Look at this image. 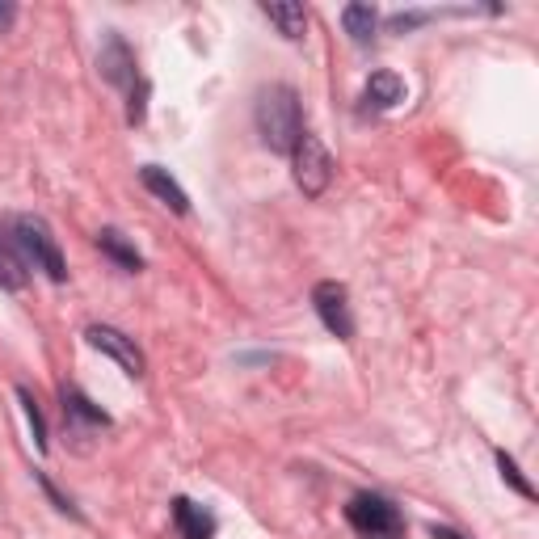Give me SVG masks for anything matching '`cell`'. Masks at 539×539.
Masks as SVG:
<instances>
[{
    "mask_svg": "<svg viewBox=\"0 0 539 539\" xmlns=\"http://www.w3.org/2000/svg\"><path fill=\"white\" fill-rule=\"evenodd\" d=\"M17 396H22V405H26L30 430H34V447H38V451H47V422H43V409H38V401H34L26 388H17Z\"/></svg>",
    "mask_w": 539,
    "mask_h": 539,
    "instance_id": "obj_16",
    "label": "cell"
},
{
    "mask_svg": "<svg viewBox=\"0 0 539 539\" xmlns=\"http://www.w3.org/2000/svg\"><path fill=\"white\" fill-rule=\"evenodd\" d=\"M144 110H148V81H139L135 89H131V106H127V123L135 127V123H144Z\"/></svg>",
    "mask_w": 539,
    "mask_h": 539,
    "instance_id": "obj_18",
    "label": "cell"
},
{
    "mask_svg": "<svg viewBox=\"0 0 539 539\" xmlns=\"http://www.w3.org/2000/svg\"><path fill=\"white\" fill-rule=\"evenodd\" d=\"M497 468H502V476H506V481H510L518 493H523V497H535L531 481H523V472H518V464H514V459H510L506 451H497Z\"/></svg>",
    "mask_w": 539,
    "mask_h": 539,
    "instance_id": "obj_17",
    "label": "cell"
},
{
    "mask_svg": "<svg viewBox=\"0 0 539 539\" xmlns=\"http://www.w3.org/2000/svg\"><path fill=\"white\" fill-rule=\"evenodd\" d=\"M367 102L375 110H392V106H401L405 102V81L396 72H375L371 81H367Z\"/></svg>",
    "mask_w": 539,
    "mask_h": 539,
    "instance_id": "obj_12",
    "label": "cell"
},
{
    "mask_svg": "<svg viewBox=\"0 0 539 539\" xmlns=\"http://www.w3.org/2000/svg\"><path fill=\"white\" fill-rule=\"evenodd\" d=\"M173 523L182 531V539H211L215 535V514L203 510L198 502H190V497H177L173 502Z\"/></svg>",
    "mask_w": 539,
    "mask_h": 539,
    "instance_id": "obj_9",
    "label": "cell"
},
{
    "mask_svg": "<svg viewBox=\"0 0 539 539\" xmlns=\"http://www.w3.org/2000/svg\"><path fill=\"white\" fill-rule=\"evenodd\" d=\"M38 485L47 489V497H51V502H55V510H64V514H72V518H81V514H76V506H72L68 497H64V493H59V489H55V485L47 481V476H38Z\"/></svg>",
    "mask_w": 539,
    "mask_h": 539,
    "instance_id": "obj_19",
    "label": "cell"
},
{
    "mask_svg": "<svg viewBox=\"0 0 539 539\" xmlns=\"http://www.w3.org/2000/svg\"><path fill=\"white\" fill-rule=\"evenodd\" d=\"M9 245L17 249V257H22L26 266L47 270L51 283H64V278H68L64 253H59L51 228H47L38 215H13V219H9Z\"/></svg>",
    "mask_w": 539,
    "mask_h": 539,
    "instance_id": "obj_2",
    "label": "cell"
},
{
    "mask_svg": "<svg viewBox=\"0 0 539 539\" xmlns=\"http://www.w3.org/2000/svg\"><path fill=\"white\" fill-rule=\"evenodd\" d=\"M97 72H102V81L118 85V89H135L139 85V64H135V51L123 43L118 34H110L102 51H97Z\"/></svg>",
    "mask_w": 539,
    "mask_h": 539,
    "instance_id": "obj_5",
    "label": "cell"
},
{
    "mask_svg": "<svg viewBox=\"0 0 539 539\" xmlns=\"http://www.w3.org/2000/svg\"><path fill=\"white\" fill-rule=\"evenodd\" d=\"M139 182H144L156 198H161V203L173 211V215H186L190 211V198H186V190L182 186H177L173 182V177L161 169V165H144V169H139Z\"/></svg>",
    "mask_w": 539,
    "mask_h": 539,
    "instance_id": "obj_8",
    "label": "cell"
},
{
    "mask_svg": "<svg viewBox=\"0 0 539 539\" xmlns=\"http://www.w3.org/2000/svg\"><path fill=\"white\" fill-rule=\"evenodd\" d=\"M262 13L270 17V22L278 26V34L291 38V43H299L308 30V9L295 5V0H278V5H262Z\"/></svg>",
    "mask_w": 539,
    "mask_h": 539,
    "instance_id": "obj_10",
    "label": "cell"
},
{
    "mask_svg": "<svg viewBox=\"0 0 539 539\" xmlns=\"http://www.w3.org/2000/svg\"><path fill=\"white\" fill-rule=\"evenodd\" d=\"M97 249H102L106 257H110V262H118V266H123V270H139V266H144V257H139L131 245H127V236L123 232H114V228H106V232H97Z\"/></svg>",
    "mask_w": 539,
    "mask_h": 539,
    "instance_id": "obj_13",
    "label": "cell"
},
{
    "mask_svg": "<svg viewBox=\"0 0 539 539\" xmlns=\"http://www.w3.org/2000/svg\"><path fill=\"white\" fill-rule=\"evenodd\" d=\"M312 308H316V316L325 321V329L333 333V337H346L354 333V321H350V295H346V287L342 283H316V291H312Z\"/></svg>",
    "mask_w": 539,
    "mask_h": 539,
    "instance_id": "obj_6",
    "label": "cell"
},
{
    "mask_svg": "<svg viewBox=\"0 0 539 539\" xmlns=\"http://www.w3.org/2000/svg\"><path fill=\"white\" fill-rule=\"evenodd\" d=\"M346 518H350V527L363 535V539H405V518H401V510H396L388 497H379V493H358V497H350Z\"/></svg>",
    "mask_w": 539,
    "mask_h": 539,
    "instance_id": "obj_3",
    "label": "cell"
},
{
    "mask_svg": "<svg viewBox=\"0 0 539 539\" xmlns=\"http://www.w3.org/2000/svg\"><path fill=\"white\" fill-rule=\"evenodd\" d=\"M13 17H17L13 5H0V30H9V26H13Z\"/></svg>",
    "mask_w": 539,
    "mask_h": 539,
    "instance_id": "obj_21",
    "label": "cell"
},
{
    "mask_svg": "<svg viewBox=\"0 0 539 539\" xmlns=\"http://www.w3.org/2000/svg\"><path fill=\"white\" fill-rule=\"evenodd\" d=\"M342 26H346V34L354 38V43H371V34H375V9L371 5H346L342 9Z\"/></svg>",
    "mask_w": 539,
    "mask_h": 539,
    "instance_id": "obj_15",
    "label": "cell"
},
{
    "mask_svg": "<svg viewBox=\"0 0 539 539\" xmlns=\"http://www.w3.org/2000/svg\"><path fill=\"white\" fill-rule=\"evenodd\" d=\"M85 337H89V346H93V350L110 354L127 375H144V354H139V346L131 342L127 333H118V329H110V325H89Z\"/></svg>",
    "mask_w": 539,
    "mask_h": 539,
    "instance_id": "obj_7",
    "label": "cell"
},
{
    "mask_svg": "<svg viewBox=\"0 0 539 539\" xmlns=\"http://www.w3.org/2000/svg\"><path fill=\"white\" fill-rule=\"evenodd\" d=\"M257 131L270 152H291L304 135V110L291 85H270L257 97Z\"/></svg>",
    "mask_w": 539,
    "mask_h": 539,
    "instance_id": "obj_1",
    "label": "cell"
},
{
    "mask_svg": "<svg viewBox=\"0 0 539 539\" xmlns=\"http://www.w3.org/2000/svg\"><path fill=\"white\" fill-rule=\"evenodd\" d=\"M0 287L5 291H22L26 287V262L17 257V249L0 236Z\"/></svg>",
    "mask_w": 539,
    "mask_h": 539,
    "instance_id": "obj_14",
    "label": "cell"
},
{
    "mask_svg": "<svg viewBox=\"0 0 539 539\" xmlns=\"http://www.w3.org/2000/svg\"><path fill=\"white\" fill-rule=\"evenodd\" d=\"M430 22V13H396L392 17V30H413V26H422Z\"/></svg>",
    "mask_w": 539,
    "mask_h": 539,
    "instance_id": "obj_20",
    "label": "cell"
},
{
    "mask_svg": "<svg viewBox=\"0 0 539 539\" xmlns=\"http://www.w3.org/2000/svg\"><path fill=\"white\" fill-rule=\"evenodd\" d=\"M430 535H434V539H464V535L451 531V527H430Z\"/></svg>",
    "mask_w": 539,
    "mask_h": 539,
    "instance_id": "obj_22",
    "label": "cell"
},
{
    "mask_svg": "<svg viewBox=\"0 0 539 539\" xmlns=\"http://www.w3.org/2000/svg\"><path fill=\"white\" fill-rule=\"evenodd\" d=\"M291 165H295V186L304 190L308 198H321L329 190V177H333V156L316 135H299V144L291 148Z\"/></svg>",
    "mask_w": 539,
    "mask_h": 539,
    "instance_id": "obj_4",
    "label": "cell"
},
{
    "mask_svg": "<svg viewBox=\"0 0 539 539\" xmlns=\"http://www.w3.org/2000/svg\"><path fill=\"white\" fill-rule=\"evenodd\" d=\"M64 422H72V426H89V430H102V426H110V417L97 409L89 396H81L76 388H64Z\"/></svg>",
    "mask_w": 539,
    "mask_h": 539,
    "instance_id": "obj_11",
    "label": "cell"
}]
</instances>
